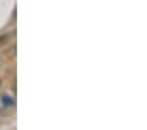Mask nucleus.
Here are the masks:
<instances>
[{"label": "nucleus", "instance_id": "1", "mask_svg": "<svg viewBox=\"0 0 147 130\" xmlns=\"http://www.w3.org/2000/svg\"><path fill=\"white\" fill-rule=\"evenodd\" d=\"M3 104H4L5 106H12V105H13V100L11 99L9 96H4V97H3Z\"/></svg>", "mask_w": 147, "mask_h": 130}, {"label": "nucleus", "instance_id": "2", "mask_svg": "<svg viewBox=\"0 0 147 130\" xmlns=\"http://www.w3.org/2000/svg\"><path fill=\"white\" fill-rule=\"evenodd\" d=\"M9 37H11L9 34H1V36H0V46H3V45H5L7 41L9 40Z\"/></svg>", "mask_w": 147, "mask_h": 130}, {"label": "nucleus", "instance_id": "3", "mask_svg": "<svg viewBox=\"0 0 147 130\" xmlns=\"http://www.w3.org/2000/svg\"><path fill=\"white\" fill-rule=\"evenodd\" d=\"M0 86H1V80H0Z\"/></svg>", "mask_w": 147, "mask_h": 130}, {"label": "nucleus", "instance_id": "4", "mask_svg": "<svg viewBox=\"0 0 147 130\" xmlns=\"http://www.w3.org/2000/svg\"><path fill=\"white\" fill-rule=\"evenodd\" d=\"M0 63H1V58H0Z\"/></svg>", "mask_w": 147, "mask_h": 130}]
</instances>
